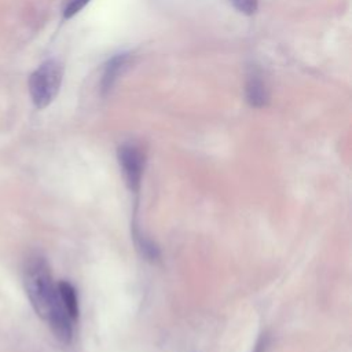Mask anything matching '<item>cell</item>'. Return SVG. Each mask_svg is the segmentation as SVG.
I'll list each match as a JSON object with an SVG mask.
<instances>
[{
  "label": "cell",
  "instance_id": "1",
  "mask_svg": "<svg viewBox=\"0 0 352 352\" xmlns=\"http://www.w3.org/2000/svg\"><path fill=\"white\" fill-rule=\"evenodd\" d=\"M23 283L29 301L36 314L47 320L58 301L56 283H54L50 265L43 256H32L23 270Z\"/></svg>",
  "mask_w": 352,
  "mask_h": 352
},
{
  "label": "cell",
  "instance_id": "8",
  "mask_svg": "<svg viewBox=\"0 0 352 352\" xmlns=\"http://www.w3.org/2000/svg\"><path fill=\"white\" fill-rule=\"evenodd\" d=\"M91 0H69L65 7H63V18L65 19H70L73 18L76 14H78Z\"/></svg>",
  "mask_w": 352,
  "mask_h": 352
},
{
  "label": "cell",
  "instance_id": "2",
  "mask_svg": "<svg viewBox=\"0 0 352 352\" xmlns=\"http://www.w3.org/2000/svg\"><path fill=\"white\" fill-rule=\"evenodd\" d=\"M63 78V66L56 59H48L37 66L29 77V94L37 109H45L58 96Z\"/></svg>",
  "mask_w": 352,
  "mask_h": 352
},
{
  "label": "cell",
  "instance_id": "6",
  "mask_svg": "<svg viewBox=\"0 0 352 352\" xmlns=\"http://www.w3.org/2000/svg\"><path fill=\"white\" fill-rule=\"evenodd\" d=\"M58 297L69 314V316L76 320L78 318V297L74 286L67 280H60L56 283Z\"/></svg>",
  "mask_w": 352,
  "mask_h": 352
},
{
  "label": "cell",
  "instance_id": "4",
  "mask_svg": "<svg viewBox=\"0 0 352 352\" xmlns=\"http://www.w3.org/2000/svg\"><path fill=\"white\" fill-rule=\"evenodd\" d=\"M129 54H117L104 65L102 78H100V91L102 94H107L113 89L114 84L122 76L129 63Z\"/></svg>",
  "mask_w": 352,
  "mask_h": 352
},
{
  "label": "cell",
  "instance_id": "9",
  "mask_svg": "<svg viewBox=\"0 0 352 352\" xmlns=\"http://www.w3.org/2000/svg\"><path fill=\"white\" fill-rule=\"evenodd\" d=\"M230 1L239 12L246 15L254 14L258 6V0H230Z\"/></svg>",
  "mask_w": 352,
  "mask_h": 352
},
{
  "label": "cell",
  "instance_id": "3",
  "mask_svg": "<svg viewBox=\"0 0 352 352\" xmlns=\"http://www.w3.org/2000/svg\"><path fill=\"white\" fill-rule=\"evenodd\" d=\"M117 158L126 187L131 191H139L146 162L142 147L136 143H124L117 150Z\"/></svg>",
  "mask_w": 352,
  "mask_h": 352
},
{
  "label": "cell",
  "instance_id": "7",
  "mask_svg": "<svg viewBox=\"0 0 352 352\" xmlns=\"http://www.w3.org/2000/svg\"><path fill=\"white\" fill-rule=\"evenodd\" d=\"M132 238L135 241L136 249L139 250V253L146 260L155 261V260L160 258V249H158V246L150 238H147L144 234H142V231L139 228H136V226H133Z\"/></svg>",
  "mask_w": 352,
  "mask_h": 352
},
{
  "label": "cell",
  "instance_id": "5",
  "mask_svg": "<svg viewBox=\"0 0 352 352\" xmlns=\"http://www.w3.org/2000/svg\"><path fill=\"white\" fill-rule=\"evenodd\" d=\"M245 94H246V100L252 107L261 109V107H265L270 102V94H268L267 84L263 80V77L256 72H253L248 77Z\"/></svg>",
  "mask_w": 352,
  "mask_h": 352
}]
</instances>
